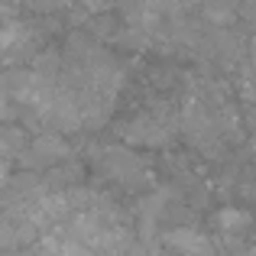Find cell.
Segmentation results:
<instances>
[{
    "label": "cell",
    "instance_id": "6da1fadb",
    "mask_svg": "<svg viewBox=\"0 0 256 256\" xmlns=\"http://www.w3.org/2000/svg\"><path fill=\"white\" fill-rule=\"evenodd\" d=\"M100 169H104L107 178L120 182L124 188H150L152 185V172L150 166L143 162V156L133 152V146H107L100 152Z\"/></svg>",
    "mask_w": 256,
    "mask_h": 256
},
{
    "label": "cell",
    "instance_id": "7a4b0ae2",
    "mask_svg": "<svg viewBox=\"0 0 256 256\" xmlns=\"http://www.w3.org/2000/svg\"><path fill=\"white\" fill-rule=\"evenodd\" d=\"M175 133V120L169 117V114H140V117H133L130 124L124 126V140L130 146H150V150H159L162 143H169Z\"/></svg>",
    "mask_w": 256,
    "mask_h": 256
},
{
    "label": "cell",
    "instance_id": "3957f363",
    "mask_svg": "<svg viewBox=\"0 0 256 256\" xmlns=\"http://www.w3.org/2000/svg\"><path fill=\"white\" fill-rule=\"evenodd\" d=\"M65 162H72V146L58 133H39L30 143V150L23 152V166L30 172H56Z\"/></svg>",
    "mask_w": 256,
    "mask_h": 256
},
{
    "label": "cell",
    "instance_id": "277c9868",
    "mask_svg": "<svg viewBox=\"0 0 256 256\" xmlns=\"http://www.w3.org/2000/svg\"><path fill=\"white\" fill-rule=\"evenodd\" d=\"M162 244L172 250V256H218L214 240L194 227H172L162 234Z\"/></svg>",
    "mask_w": 256,
    "mask_h": 256
},
{
    "label": "cell",
    "instance_id": "5b68a950",
    "mask_svg": "<svg viewBox=\"0 0 256 256\" xmlns=\"http://www.w3.org/2000/svg\"><path fill=\"white\" fill-rule=\"evenodd\" d=\"M250 227H253V218L244 211V208H224V211L218 214V234L227 240V244H234V240L240 244V237H244Z\"/></svg>",
    "mask_w": 256,
    "mask_h": 256
},
{
    "label": "cell",
    "instance_id": "8992f818",
    "mask_svg": "<svg viewBox=\"0 0 256 256\" xmlns=\"http://www.w3.org/2000/svg\"><path fill=\"white\" fill-rule=\"evenodd\" d=\"M26 150H30V136H26V130H20V126H13V124L0 126V159L23 156Z\"/></svg>",
    "mask_w": 256,
    "mask_h": 256
},
{
    "label": "cell",
    "instance_id": "52a82bcc",
    "mask_svg": "<svg viewBox=\"0 0 256 256\" xmlns=\"http://www.w3.org/2000/svg\"><path fill=\"white\" fill-rule=\"evenodd\" d=\"M107 256H150V250H146L143 244H136V240H126V244H120L114 253H107Z\"/></svg>",
    "mask_w": 256,
    "mask_h": 256
},
{
    "label": "cell",
    "instance_id": "ba28073f",
    "mask_svg": "<svg viewBox=\"0 0 256 256\" xmlns=\"http://www.w3.org/2000/svg\"><path fill=\"white\" fill-rule=\"evenodd\" d=\"M10 114H16V107H13V100L4 94V88H0V117H10Z\"/></svg>",
    "mask_w": 256,
    "mask_h": 256
},
{
    "label": "cell",
    "instance_id": "9c48e42d",
    "mask_svg": "<svg viewBox=\"0 0 256 256\" xmlns=\"http://www.w3.org/2000/svg\"><path fill=\"white\" fill-rule=\"evenodd\" d=\"M250 72H256V39H253V46H250V65H246Z\"/></svg>",
    "mask_w": 256,
    "mask_h": 256
},
{
    "label": "cell",
    "instance_id": "30bf717a",
    "mask_svg": "<svg viewBox=\"0 0 256 256\" xmlns=\"http://www.w3.org/2000/svg\"><path fill=\"white\" fill-rule=\"evenodd\" d=\"M240 13H244V16H250L253 23H256V6H240Z\"/></svg>",
    "mask_w": 256,
    "mask_h": 256
},
{
    "label": "cell",
    "instance_id": "8fae6325",
    "mask_svg": "<svg viewBox=\"0 0 256 256\" xmlns=\"http://www.w3.org/2000/svg\"><path fill=\"white\" fill-rule=\"evenodd\" d=\"M253 152H256V140H253Z\"/></svg>",
    "mask_w": 256,
    "mask_h": 256
},
{
    "label": "cell",
    "instance_id": "7c38bea8",
    "mask_svg": "<svg viewBox=\"0 0 256 256\" xmlns=\"http://www.w3.org/2000/svg\"><path fill=\"white\" fill-rule=\"evenodd\" d=\"M36 246H39V244H36ZM39 253H42V250H39ZM42 256H46V253H42Z\"/></svg>",
    "mask_w": 256,
    "mask_h": 256
}]
</instances>
